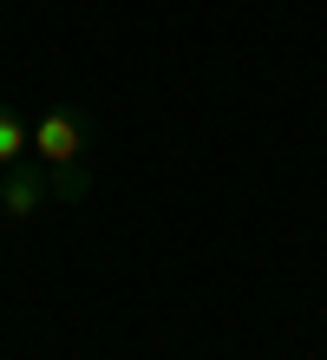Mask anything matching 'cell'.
Instances as JSON below:
<instances>
[{"label": "cell", "mask_w": 327, "mask_h": 360, "mask_svg": "<svg viewBox=\"0 0 327 360\" xmlns=\"http://www.w3.org/2000/svg\"><path fill=\"white\" fill-rule=\"evenodd\" d=\"M46 197H53V177H46L39 158H20V164L0 171V210H7V217H33Z\"/></svg>", "instance_id": "7a4b0ae2"}, {"label": "cell", "mask_w": 327, "mask_h": 360, "mask_svg": "<svg viewBox=\"0 0 327 360\" xmlns=\"http://www.w3.org/2000/svg\"><path fill=\"white\" fill-rule=\"evenodd\" d=\"M53 197H65V203H85V190H92V177H85V164H53Z\"/></svg>", "instance_id": "277c9868"}, {"label": "cell", "mask_w": 327, "mask_h": 360, "mask_svg": "<svg viewBox=\"0 0 327 360\" xmlns=\"http://www.w3.org/2000/svg\"><path fill=\"white\" fill-rule=\"evenodd\" d=\"M27 144H33V124H20V118H13V105H0V171L27 158Z\"/></svg>", "instance_id": "3957f363"}, {"label": "cell", "mask_w": 327, "mask_h": 360, "mask_svg": "<svg viewBox=\"0 0 327 360\" xmlns=\"http://www.w3.org/2000/svg\"><path fill=\"white\" fill-rule=\"evenodd\" d=\"M85 144H92V118L79 112V105H46L33 124V158L46 164H85Z\"/></svg>", "instance_id": "6da1fadb"}]
</instances>
